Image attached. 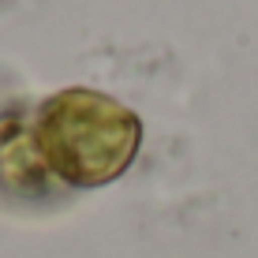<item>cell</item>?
Segmentation results:
<instances>
[{
    "label": "cell",
    "instance_id": "cell-1",
    "mask_svg": "<svg viewBox=\"0 0 258 258\" xmlns=\"http://www.w3.org/2000/svg\"><path fill=\"white\" fill-rule=\"evenodd\" d=\"M34 135L68 191L105 187L131 168L142 146V120L123 101L71 86L34 105Z\"/></svg>",
    "mask_w": 258,
    "mask_h": 258
},
{
    "label": "cell",
    "instance_id": "cell-2",
    "mask_svg": "<svg viewBox=\"0 0 258 258\" xmlns=\"http://www.w3.org/2000/svg\"><path fill=\"white\" fill-rule=\"evenodd\" d=\"M0 199L19 210H49L68 199L34 135V105L23 101L0 112Z\"/></svg>",
    "mask_w": 258,
    "mask_h": 258
}]
</instances>
